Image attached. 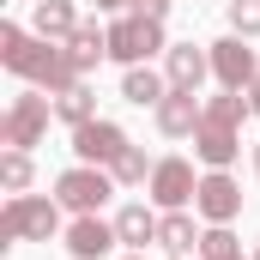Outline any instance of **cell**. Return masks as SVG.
<instances>
[{
	"label": "cell",
	"mask_w": 260,
	"mask_h": 260,
	"mask_svg": "<svg viewBox=\"0 0 260 260\" xmlns=\"http://www.w3.org/2000/svg\"><path fill=\"white\" fill-rule=\"evenodd\" d=\"M151 170H157V164H151V157H145L139 145H127V151H121V157L109 164V176H115V188H139V182H151Z\"/></svg>",
	"instance_id": "20"
},
{
	"label": "cell",
	"mask_w": 260,
	"mask_h": 260,
	"mask_svg": "<svg viewBox=\"0 0 260 260\" xmlns=\"http://www.w3.org/2000/svg\"><path fill=\"white\" fill-rule=\"evenodd\" d=\"M176 260H182V254H176Z\"/></svg>",
	"instance_id": "29"
},
{
	"label": "cell",
	"mask_w": 260,
	"mask_h": 260,
	"mask_svg": "<svg viewBox=\"0 0 260 260\" xmlns=\"http://www.w3.org/2000/svg\"><path fill=\"white\" fill-rule=\"evenodd\" d=\"M151 200L164 206V212H182V206H194L200 194V176H194V164L188 157H157V170H151Z\"/></svg>",
	"instance_id": "8"
},
{
	"label": "cell",
	"mask_w": 260,
	"mask_h": 260,
	"mask_svg": "<svg viewBox=\"0 0 260 260\" xmlns=\"http://www.w3.org/2000/svg\"><path fill=\"white\" fill-rule=\"evenodd\" d=\"M200 115H206V103H194V91H176L170 85V97L157 103V133L164 139H194Z\"/></svg>",
	"instance_id": "13"
},
{
	"label": "cell",
	"mask_w": 260,
	"mask_h": 260,
	"mask_svg": "<svg viewBox=\"0 0 260 260\" xmlns=\"http://www.w3.org/2000/svg\"><path fill=\"white\" fill-rule=\"evenodd\" d=\"M212 49V79L224 85V91H248L260 79V61H254V49H248V37H218V43H206Z\"/></svg>",
	"instance_id": "7"
},
{
	"label": "cell",
	"mask_w": 260,
	"mask_h": 260,
	"mask_svg": "<svg viewBox=\"0 0 260 260\" xmlns=\"http://www.w3.org/2000/svg\"><path fill=\"white\" fill-rule=\"evenodd\" d=\"M97 6H103V12H121V6H127V12H151V18L170 12V0H97Z\"/></svg>",
	"instance_id": "24"
},
{
	"label": "cell",
	"mask_w": 260,
	"mask_h": 260,
	"mask_svg": "<svg viewBox=\"0 0 260 260\" xmlns=\"http://www.w3.org/2000/svg\"><path fill=\"white\" fill-rule=\"evenodd\" d=\"M49 115H55V97H49L43 85H30V91H24V97H12V109L0 115V145H12V151H30V145H43Z\"/></svg>",
	"instance_id": "5"
},
{
	"label": "cell",
	"mask_w": 260,
	"mask_h": 260,
	"mask_svg": "<svg viewBox=\"0 0 260 260\" xmlns=\"http://www.w3.org/2000/svg\"><path fill=\"white\" fill-rule=\"evenodd\" d=\"M200 260H248V254H242V242L230 236V224H206V236H200Z\"/></svg>",
	"instance_id": "21"
},
{
	"label": "cell",
	"mask_w": 260,
	"mask_h": 260,
	"mask_svg": "<svg viewBox=\"0 0 260 260\" xmlns=\"http://www.w3.org/2000/svg\"><path fill=\"white\" fill-rule=\"evenodd\" d=\"M254 176H260V145H254Z\"/></svg>",
	"instance_id": "26"
},
{
	"label": "cell",
	"mask_w": 260,
	"mask_h": 260,
	"mask_svg": "<svg viewBox=\"0 0 260 260\" xmlns=\"http://www.w3.org/2000/svg\"><path fill=\"white\" fill-rule=\"evenodd\" d=\"M164 49H170L164 43V18H151V12H121L109 24V61H121V67H145Z\"/></svg>",
	"instance_id": "4"
},
{
	"label": "cell",
	"mask_w": 260,
	"mask_h": 260,
	"mask_svg": "<svg viewBox=\"0 0 260 260\" xmlns=\"http://www.w3.org/2000/svg\"><path fill=\"white\" fill-rule=\"evenodd\" d=\"M224 18H230V30H236V37H260V0H230V12H224Z\"/></svg>",
	"instance_id": "23"
},
{
	"label": "cell",
	"mask_w": 260,
	"mask_h": 260,
	"mask_svg": "<svg viewBox=\"0 0 260 260\" xmlns=\"http://www.w3.org/2000/svg\"><path fill=\"white\" fill-rule=\"evenodd\" d=\"M157 218H164V212H151V206H139V200H133V206L115 212V236L139 254V248H151V242H157Z\"/></svg>",
	"instance_id": "15"
},
{
	"label": "cell",
	"mask_w": 260,
	"mask_h": 260,
	"mask_svg": "<svg viewBox=\"0 0 260 260\" xmlns=\"http://www.w3.org/2000/svg\"><path fill=\"white\" fill-rule=\"evenodd\" d=\"M55 115H61L67 127H85V121H97V91L79 79V85H67L61 97H55Z\"/></svg>",
	"instance_id": "18"
},
{
	"label": "cell",
	"mask_w": 260,
	"mask_h": 260,
	"mask_svg": "<svg viewBox=\"0 0 260 260\" xmlns=\"http://www.w3.org/2000/svg\"><path fill=\"white\" fill-rule=\"evenodd\" d=\"M115 242H121V236H115V224H103L97 212H85V218H73V224H67V254H73V260H103Z\"/></svg>",
	"instance_id": "12"
},
{
	"label": "cell",
	"mask_w": 260,
	"mask_h": 260,
	"mask_svg": "<svg viewBox=\"0 0 260 260\" xmlns=\"http://www.w3.org/2000/svg\"><path fill=\"white\" fill-rule=\"evenodd\" d=\"M67 55H73V67H79V73H91V67L109 55V30H97V24H79V30L67 37Z\"/></svg>",
	"instance_id": "17"
},
{
	"label": "cell",
	"mask_w": 260,
	"mask_h": 260,
	"mask_svg": "<svg viewBox=\"0 0 260 260\" xmlns=\"http://www.w3.org/2000/svg\"><path fill=\"white\" fill-rule=\"evenodd\" d=\"M200 236H206V230H194V218H188V212H164V218H157V242H164L170 254L200 248Z\"/></svg>",
	"instance_id": "19"
},
{
	"label": "cell",
	"mask_w": 260,
	"mask_h": 260,
	"mask_svg": "<svg viewBox=\"0 0 260 260\" xmlns=\"http://www.w3.org/2000/svg\"><path fill=\"white\" fill-rule=\"evenodd\" d=\"M127 260H145V254H127Z\"/></svg>",
	"instance_id": "27"
},
{
	"label": "cell",
	"mask_w": 260,
	"mask_h": 260,
	"mask_svg": "<svg viewBox=\"0 0 260 260\" xmlns=\"http://www.w3.org/2000/svg\"><path fill=\"white\" fill-rule=\"evenodd\" d=\"M254 260H260V248H254Z\"/></svg>",
	"instance_id": "28"
},
{
	"label": "cell",
	"mask_w": 260,
	"mask_h": 260,
	"mask_svg": "<svg viewBox=\"0 0 260 260\" xmlns=\"http://www.w3.org/2000/svg\"><path fill=\"white\" fill-rule=\"evenodd\" d=\"M248 109H254V115H260V79H254V85H248Z\"/></svg>",
	"instance_id": "25"
},
{
	"label": "cell",
	"mask_w": 260,
	"mask_h": 260,
	"mask_svg": "<svg viewBox=\"0 0 260 260\" xmlns=\"http://www.w3.org/2000/svg\"><path fill=\"white\" fill-rule=\"evenodd\" d=\"M115 194V176L103 170V164H73L55 176V200H61L73 218H85V212H103V200Z\"/></svg>",
	"instance_id": "6"
},
{
	"label": "cell",
	"mask_w": 260,
	"mask_h": 260,
	"mask_svg": "<svg viewBox=\"0 0 260 260\" xmlns=\"http://www.w3.org/2000/svg\"><path fill=\"white\" fill-rule=\"evenodd\" d=\"M164 79H170L176 91H200V85L212 79V49H200V43H170V49H164Z\"/></svg>",
	"instance_id": "11"
},
{
	"label": "cell",
	"mask_w": 260,
	"mask_h": 260,
	"mask_svg": "<svg viewBox=\"0 0 260 260\" xmlns=\"http://www.w3.org/2000/svg\"><path fill=\"white\" fill-rule=\"evenodd\" d=\"M194 212L206 224H230V218L242 212V188H236L224 170H206V176H200V194H194Z\"/></svg>",
	"instance_id": "10"
},
{
	"label": "cell",
	"mask_w": 260,
	"mask_h": 260,
	"mask_svg": "<svg viewBox=\"0 0 260 260\" xmlns=\"http://www.w3.org/2000/svg\"><path fill=\"white\" fill-rule=\"evenodd\" d=\"M121 97H127L133 109H157V103L170 97V79L151 73V61H145V67H127V73H121Z\"/></svg>",
	"instance_id": "14"
},
{
	"label": "cell",
	"mask_w": 260,
	"mask_h": 260,
	"mask_svg": "<svg viewBox=\"0 0 260 260\" xmlns=\"http://www.w3.org/2000/svg\"><path fill=\"white\" fill-rule=\"evenodd\" d=\"M79 24H85V18L73 12V0H37V18H30V30H37V37H49V43H67Z\"/></svg>",
	"instance_id": "16"
},
{
	"label": "cell",
	"mask_w": 260,
	"mask_h": 260,
	"mask_svg": "<svg viewBox=\"0 0 260 260\" xmlns=\"http://www.w3.org/2000/svg\"><path fill=\"white\" fill-rule=\"evenodd\" d=\"M0 67L18 73V79H30V85H43L49 97H61L67 85L85 79V73L73 67V55H67V43H49V37L18 30V24H0Z\"/></svg>",
	"instance_id": "1"
},
{
	"label": "cell",
	"mask_w": 260,
	"mask_h": 260,
	"mask_svg": "<svg viewBox=\"0 0 260 260\" xmlns=\"http://www.w3.org/2000/svg\"><path fill=\"white\" fill-rule=\"evenodd\" d=\"M55 236H61L55 194H12L0 206V242H55Z\"/></svg>",
	"instance_id": "3"
},
{
	"label": "cell",
	"mask_w": 260,
	"mask_h": 260,
	"mask_svg": "<svg viewBox=\"0 0 260 260\" xmlns=\"http://www.w3.org/2000/svg\"><path fill=\"white\" fill-rule=\"evenodd\" d=\"M242 115H254L248 91H224V97L206 103V115L194 127V151H200L206 170H230L236 164V151H242Z\"/></svg>",
	"instance_id": "2"
},
{
	"label": "cell",
	"mask_w": 260,
	"mask_h": 260,
	"mask_svg": "<svg viewBox=\"0 0 260 260\" xmlns=\"http://www.w3.org/2000/svg\"><path fill=\"white\" fill-rule=\"evenodd\" d=\"M30 176H37V170H30V151H12V145H6V151H0V188H6V194H24Z\"/></svg>",
	"instance_id": "22"
},
{
	"label": "cell",
	"mask_w": 260,
	"mask_h": 260,
	"mask_svg": "<svg viewBox=\"0 0 260 260\" xmlns=\"http://www.w3.org/2000/svg\"><path fill=\"white\" fill-rule=\"evenodd\" d=\"M121 151H127V133L115 127V121H103V115L85 121V127H73V157H79V164H103V170H109Z\"/></svg>",
	"instance_id": "9"
}]
</instances>
